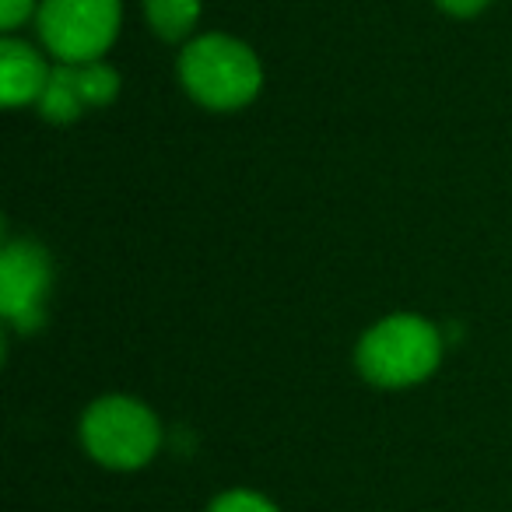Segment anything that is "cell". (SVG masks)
I'll list each match as a JSON object with an SVG mask.
<instances>
[{
    "mask_svg": "<svg viewBox=\"0 0 512 512\" xmlns=\"http://www.w3.org/2000/svg\"><path fill=\"white\" fill-rule=\"evenodd\" d=\"M32 8H36V0H0V29L15 32L32 15Z\"/></svg>",
    "mask_w": 512,
    "mask_h": 512,
    "instance_id": "8fae6325",
    "label": "cell"
},
{
    "mask_svg": "<svg viewBox=\"0 0 512 512\" xmlns=\"http://www.w3.org/2000/svg\"><path fill=\"white\" fill-rule=\"evenodd\" d=\"M39 109L50 123H71L85 113V95H81L78 64H60L46 81V92L39 99Z\"/></svg>",
    "mask_w": 512,
    "mask_h": 512,
    "instance_id": "52a82bcc",
    "label": "cell"
},
{
    "mask_svg": "<svg viewBox=\"0 0 512 512\" xmlns=\"http://www.w3.org/2000/svg\"><path fill=\"white\" fill-rule=\"evenodd\" d=\"M435 4H439L446 15H456V18H470L488 8V0H435Z\"/></svg>",
    "mask_w": 512,
    "mask_h": 512,
    "instance_id": "7c38bea8",
    "label": "cell"
},
{
    "mask_svg": "<svg viewBox=\"0 0 512 512\" xmlns=\"http://www.w3.org/2000/svg\"><path fill=\"white\" fill-rule=\"evenodd\" d=\"M81 442L102 467L134 470L155 456L162 428L141 400L102 397L81 418Z\"/></svg>",
    "mask_w": 512,
    "mask_h": 512,
    "instance_id": "3957f363",
    "label": "cell"
},
{
    "mask_svg": "<svg viewBox=\"0 0 512 512\" xmlns=\"http://www.w3.org/2000/svg\"><path fill=\"white\" fill-rule=\"evenodd\" d=\"M46 60L22 39H4L0 43V92L8 106H25L32 99H43L46 81H50Z\"/></svg>",
    "mask_w": 512,
    "mask_h": 512,
    "instance_id": "8992f818",
    "label": "cell"
},
{
    "mask_svg": "<svg viewBox=\"0 0 512 512\" xmlns=\"http://www.w3.org/2000/svg\"><path fill=\"white\" fill-rule=\"evenodd\" d=\"M148 22L155 29V36H162L165 43H176L193 32L200 18V0H144Z\"/></svg>",
    "mask_w": 512,
    "mask_h": 512,
    "instance_id": "ba28073f",
    "label": "cell"
},
{
    "mask_svg": "<svg viewBox=\"0 0 512 512\" xmlns=\"http://www.w3.org/2000/svg\"><path fill=\"white\" fill-rule=\"evenodd\" d=\"M179 78L183 88L207 109H242L256 99L264 85L260 60L246 43L232 36H200L179 57Z\"/></svg>",
    "mask_w": 512,
    "mask_h": 512,
    "instance_id": "6da1fadb",
    "label": "cell"
},
{
    "mask_svg": "<svg viewBox=\"0 0 512 512\" xmlns=\"http://www.w3.org/2000/svg\"><path fill=\"white\" fill-rule=\"evenodd\" d=\"M50 253L32 239H11L0 256V313L22 334H36L46 320L50 292Z\"/></svg>",
    "mask_w": 512,
    "mask_h": 512,
    "instance_id": "5b68a950",
    "label": "cell"
},
{
    "mask_svg": "<svg viewBox=\"0 0 512 512\" xmlns=\"http://www.w3.org/2000/svg\"><path fill=\"white\" fill-rule=\"evenodd\" d=\"M442 358V337L421 316H390L358 341L355 362L369 383L383 390L414 386L435 372Z\"/></svg>",
    "mask_w": 512,
    "mask_h": 512,
    "instance_id": "7a4b0ae2",
    "label": "cell"
},
{
    "mask_svg": "<svg viewBox=\"0 0 512 512\" xmlns=\"http://www.w3.org/2000/svg\"><path fill=\"white\" fill-rule=\"evenodd\" d=\"M120 32V0H43L39 36L60 64H95Z\"/></svg>",
    "mask_w": 512,
    "mask_h": 512,
    "instance_id": "277c9868",
    "label": "cell"
},
{
    "mask_svg": "<svg viewBox=\"0 0 512 512\" xmlns=\"http://www.w3.org/2000/svg\"><path fill=\"white\" fill-rule=\"evenodd\" d=\"M78 81H81V95H85V106H109L120 92V74L113 67H106L102 60L95 64H78Z\"/></svg>",
    "mask_w": 512,
    "mask_h": 512,
    "instance_id": "9c48e42d",
    "label": "cell"
},
{
    "mask_svg": "<svg viewBox=\"0 0 512 512\" xmlns=\"http://www.w3.org/2000/svg\"><path fill=\"white\" fill-rule=\"evenodd\" d=\"M211 512H278L267 498L253 495V491H228L211 505Z\"/></svg>",
    "mask_w": 512,
    "mask_h": 512,
    "instance_id": "30bf717a",
    "label": "cell"
}]
</instances>
